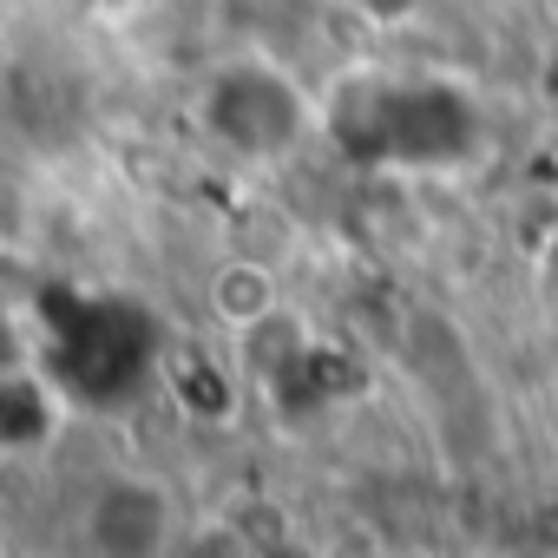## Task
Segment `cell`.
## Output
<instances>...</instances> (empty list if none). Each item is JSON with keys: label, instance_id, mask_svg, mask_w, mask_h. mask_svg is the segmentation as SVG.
I'll use <instances>...</instances> for the list:
<instances>
[{"label": "cell", "instance_id": "obj_3", "mask_svg": "<svg viewBox=\"0 0 558 558\" xmlns=\"http://www.w3.org/2000/svg\"><path fill=\"white\" fill-rule=\"evenodd\" d=\"M80 558H171L178 545V499L158 473H106L86 486L73 512Z\"/></svg>", "mask_w": 558, "mask_h": 558}, {"label": "cell", "instance_id": "obj_4", "mask_svg": "<svg viewBox=\"0 0 558 558\" xmlns=\"http://www.w3.org/2000/svg\"><path fill=\"white\" fill-rule=\"evenodd\" d=\"M210 310L243 336V329H256V323H269L276 316V283H269V269H256V263H223L217 276H210Z\"/></svg>", "mask_w": 558, "mask_h": 558}, {"label": "cell", "instance_id": "obj_5", "mask_svg": "<svg viewBox=\"0 0 558 558\" xmlns=\"http://www.w3.org/2000/svg\"><path fill=\"white\" fill-rule=\"evenodd\" d=\"M106 8H125V0H106Z\"/></svg>", "mask_w": 558, "mask_h": 558}, {"label": "cell", "instance_id": "obj_2", "mask_svg": "<svg viewBox=\"0 0 558 558\" xmlns=\"http://www.w3.org/2000/svg\"><path fill=\"white\" fill-rule=\"evenodd\" d=\"M197 125L217 151L243 165H276L316 132V99L263 53H236L204 73L197 86Z\"/></svg>", "mask_w": 558, "mask_h": 558}, {"label": "cell", "instance_id": "obj_1", "mask_svg": "<svg viewBox=\"0 0 558 558\" xmlns=\"http://www.w3.org/2000/svg\"><path fill=\"white\" fill-rule=\"evenodd\" d=\"M316 125L362 165H453L480 138V112L440 80H349Z\"/></svg>", "mask_w": 558, "mask_h": 558}]
</instances>
